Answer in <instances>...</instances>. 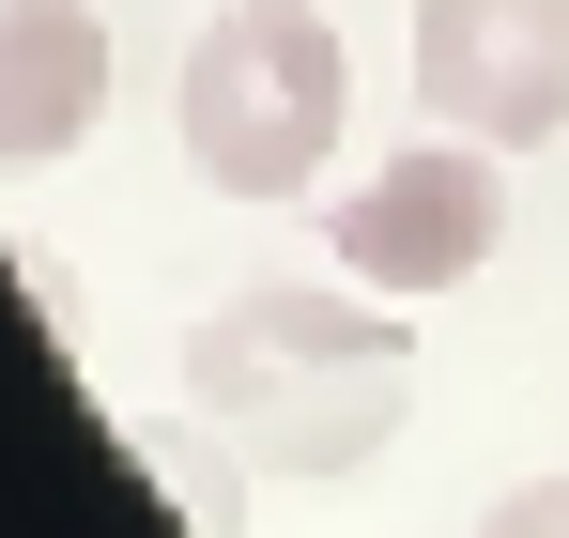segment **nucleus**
I'll list each match as a JSON object with an SVG mask.
<instances>
[{
  "instance_id": "f257e3e1",
  "label": "nucleus",
  "mask_w": 569,
  "mask_h": 538,
  "mask_svg": "<svg viewBox=\"0 0 569 538\" xmlns=\"http://www.w3.org/2000/svg\"><path fill=\"white\" fill-rule=\"evenodd\" d=\"M186 416L262 477H355L416 416V323L355 277H262L186 323Z\"/></svg>"
},
{
  "instance_id": "f03ea898",
  "label": "nucleus",
  "mask_w": 569,
  "mask_h": 538,
  "mask_svg": "<svg viewBox=\"0 0 569 538\" xmlns=\"http://www.w3.org/2000/svg\"><path fill=\"white\" fill-rule=\"evenodd\" d=\"M339 108H355V62L308 0H216L170 78V123H186V170L216 200H308L323 155H339Z\"/></svg>"
},
{
  "instance_id": "7ed1b4c3",
  "label": "nucleus",
  "mask_w": 569,
  "mask_h": 538,
  "mask_svg": "<svg viewBox=\"0 0 569 538\" xmlns=\"http://www.w3.org/2000/svg\"><path fill=\"white\" fill-rule=\"evenodd\" d=\"M492 247H508V170H492V139H400V155L323 216V262L355 277V292H385V308L462 292Z\"/></svg>"
},
{
  "instance_id": "20e7f679",
  "label": "nucleus",
  "mask_w": 569,
  "mask_h": 538,
  "mask_svg": "<svg viewBox=\"0 0 569 538\" xmlns=\"http://www.w3.org/2000/svg\"><path fill=\"white\" fill-rule=\"evenodd\" d=\"M416 108L447 139H555L569 123V0H416Z\"/></svg>"
},
{
  "instance_id": "39448f33",
  "label": "nucleus",
  "mask_w": 569,
  "mask_h": 538,
  "mask_svg": "<svg viewBox=\"0 0 569 538\" xmlns=\"http://www.w3.org/2000/svg\"><path fill=\"white\" fill-rule=\"evenodd\" d=\"M108 123V16L93 0H0V170H47Z\"/></svg>"
},
{
  "instance_id": "423d86ee",
  "label": "nucleus",
  "mask_w": 569,
  "mask_h": 538,
  "mask_svg": "<svg viewBox=\"0 0 569 538\" xmlns=\"http://www.w3.org/2000/svg\"><path fill=\"white\" fill-rule=\"evenodd\" d=\"M477 538H569V477H523V492H492V524Z\"/></svg>"
}]
</instances>
